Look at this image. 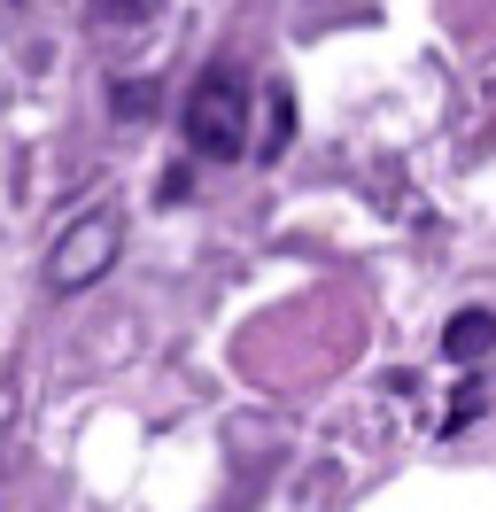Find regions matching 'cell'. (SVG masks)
<instances>
[{
	"label": "cell",
	"instance_id": "7a4b0ae2",
	"mask_svg": "<svg viewBox=\"0 0 496 512\" xmlns=\"http://www.w3.org/2000/svg\"><path fill=\"white\" fill-rule=\"evenodd\" d=\"M124 249V218L117 202H93V210H78V218L55 233V249H47V288L55 295H86L109 280V264H117Z\"/></svg>",
	"mask_w": 496,
	"mask_h": 512
},
{
	"label": "cell",
	"instance_id": "52a82bcc",
	"mask_svg": "<svg viewBox=\"0 0 496 512\" xmlns=\"http://www.w3.org/2000/svg\"><path fill=\"white\" fill-rule=\"evenodd\" d=\"M101 16H148V0H101Z\"/></svg>",
	"mask_w": 496,
	"mask_h": 512
},
{
	"label": "cell",
	"instance_id": "277c9868",
	"mask_svg": "<svg viewBox=\"0 0 496 512\" xmlns=\"http://www.w3.org/2000/svg\"><path fill=\"white\" fill-rule=\"evenodd\" d=\"M496 350V311H458V319L442 326V357L450 365H473V357Z\"/></svg>",
	"mask_w": 496,
	"mask_h": 512
},
{
	"label": "cell",
	"instance_id": "8992f818",
	"mask_svg": "<svg viewBox=\"0 0 496 512\" xmlns=\"http://www.w3.org/2000/svg\"><path fill=\"white\" fill-rule=\"evenodd\" d=\"M155 194H163V202H179V194H194V171H186V163H171V171H163V187H155Z\"/></svg>",
	"mask_w": 496,
	"mask_h": 512
},
{
	"label": "cell",
	"instance_id": "6da1fadb",
	"mask_svg": "<svg viewBox=\"0 0 496 512\" xmlns=\"http://www.w3.org/2000/svg\"><path fill=\"white\" fill-rule=\"evenodd\" d=\"M186 148L202 163H241L248 156V78L233 63H210L194 86H186Z\"/></svg>",
	"mask_w": 496,
	"mask_h": 512
},
{
	"label": "cell",
	"instance_id": "3957f363",
	"mask_svg": "<svg viewBox=\"0 0 496 512\" xmlns=\"http://www.w3.org/2000/svg\"><path fill=\"white\" fill-rule=\"evenodd\" d=\"M287 148H295V86L272 78V86H264V132H256V156L279 163Z\"/></svg>",
	"mask_w": 496,
	"mask_h": 512
},
{
	"label": "cell",
	"instance_id": "5b68a950",
	"mask_svg": "<svg viewBox=\"0 0 496 512\" xmlns=\"http://www.w3.org/2000/svg\"><path fill=\"white\" fill-rule=\"evenodd\" d=\"M117 117H155V101H163V86H155V78H132V86H117Z\"/></svg>",
	"mask_w": 496,
	"mask_h": 512
}]
</instances>
